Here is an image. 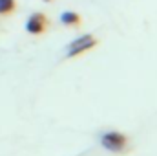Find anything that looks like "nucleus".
<instances>
[{
	"label": "nucleus",
	"instance_id": "nucleus-1",
	"mask_svg": "<svg viewBox=\"0 0 157 156\" xmlns=\"http://www.w3.org/2000/svg\"><path fill=\"white\" fill-rule=\"evenodd\" d=\"M99 143L102 149L113 153V154H124L130 151V138L121 130H104L99 134Z\"/></svg>",
	"mask_w": 157,
	"mask_h": 156
},
{
	"label": "nucleus",
	"instance_id": "nucleus-2",
	"mask_svg": "<svg viewBox=\"0 0 157 156\" xmlns=\"http://www.w3.org/2000/svg\"><path fill=\"white\" fill-rule=\"evenodd\" d=\"M95 46H97V39H95L91 33H84V35H80V37H77L75 40L70 42V46H68V50H66V57L71 59V57L82 55V53L90 51V50L95 48Z\"/></svg>",
	"mask_w": 157,
	"mask_h": 156
},
{
	"label": "nucleus",
	"instance_id": "nucleus-3",
	"mask_svg": "<svg viewBox=\"0 0 157 156\" xmlns=\"http://www.w3.org/2000/svg\"><path fill=\"white\" fill-rule=\"evenodd\" d=\"M48 28V17L44 13H31L29 18L26 20V31L31 33V35H42Z\"/></svg>",
	"mask_w": 157,
	"mask_h": 156
},
{
	"label": "nucleus",
	"instance_id": "nucleus-4",
	"mask_svg": "<svg viewBox=\"0 0 157 156\" xmlns=\"http://www.w3.org/2000/svg\"><path fill=\"white\" fill-rule=\"evenodd\" d=\"M60 22L64 24V26H71V28H75V26H80L82 24V17L75 13V11H62L60 13Z\"/></svg>",
	"mask_w": 157,
	"mask_h": 156
},
{
	"label": "nucleus",
	"instance_id": "nucleus-5",
	"mask_svg": "<svg viewBox=\"0 0 157 156\" xmlns=\"http://www.w3.org/2000/svg\"><path fill=\"white\" fill-rule=\"evenodd\" d=\"M17 7L15 0H0V15H11Z\"/></svg>",
	"mask_w": 157,
	"mask_h": 156
},
{
	"label": "nucleus",
	"instance_id": "nucleus-6",
	"mask_svg": "<svg viewBox=\"0 0 157 156\" xmlns=\"http://www.w3.org/2000/svg\"><path fill=\"white\" fill-rule=\"evenodd\" d=\"M44 2H51V0H44Z\"/></svg>",
	"mask_w": 157,
	"mask_h": 156
}]
</instances>
